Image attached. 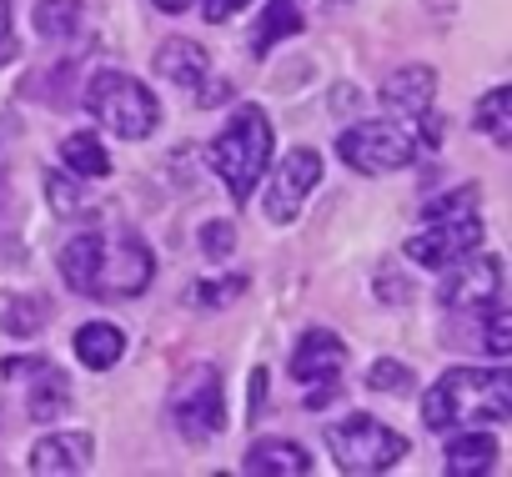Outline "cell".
Wrapping results in <instances>:
<instances>
[{
  "instance_id": "cell-1",
  "label": "cell",
  "mask_w": 512,
  "mask_h": 477,
  "mask_svg": "<svg viewBox=\"0 0 512 477\" xmlns=\"http://www.w3.org/2000/svg\"><path fill=\"white\" fill-rule=\"evenodd\" d=\"M507 412H512V377L502 367H452L432 382L427 407H422L432 432L502 422Z\"/></svg>"
},
{
  "instance_id": "cell-2",
  "label": "cell",
  "mask_w": 512,
  "mask_h": 477,
  "mask_svg": "<svg viewBox=\"0 0 512 477\" xmlns=\"http://www.w3.org/2000/svg\"><path fill=\"white\" fill-rule=\"evenodd\" d=\"M482 247V216H477V186H457L452 196L427 206V226L407 236V257L417 267H452L457 257Z\"/></svg>"
},
{
  "instance_id": "cell-3",
  "label": "cell",
  "mask_w": 512,
  "mask_h": 477,
  "mask_svg": "<svg viewBox=\"0 0 512 477\" xmlns=\"http://www.w3.org/2000/svg\"><path fill=\"white\" fill-rule=\"evenodd\" d=\"M267 161H272V121H267V111L262 106H236L226 131L211 141L216 176L226 181V191L236 201H246L256 191V181H262Z\"/></svg>"
},
{
  "instance_id": "cell-4",
  "label": "cell",
  "mask_w": 512,
  "mask_h": 477,
  "mask_svg": "<svg viewBox=\"0 0 512 477\" xmlns=\"http://www.w3.org/2000/svg\"><path fill=\"white\" fill-rule=\"evenodd\" d=\"M86 106L101 126H111V136L121 141H146L161 126V101L151 96V86H141L126 71H101L86 91Z\"/></svg>"
},
{
  "instance_id": "cell-5",
  "label": "cell",
  "mask_w": 512,
  "mask_h": 477,
  "mask_svg": "<svg viewBox=\"0 0 512 477\" xmlns=\"http://www.w3.org/2000/svg\"><path fill=\"white\" fill-rule=\"evenodd\" d=\"M327 447H332L337 467H347V472H387L392 462H402L407 437L392 432V427H382L367 412H352V417H342V422L327 427Z\"/></svg>"
},
{
  "instance_id": "cell-6",
  "label": "cell",
  "mask_w": 512,
  "mask_h": 477,
  "mask_svg": "<svg viewBox=\"0 0 512 477\" xmlns=\"http://www.w3.org/2000/svg\"><path fill=\"white\" fill-rule=\"evenodd\" d=\"M412 151H417V136L407 126H397V121H362V126L337 136V156L352 171H362V176L397 171V166L412 161Z\"/></svg>"
},
{
  "instance_id": "cell-7",
  "label": "cell",
  "mask_w": 512,
  "mask_h": 477,
  "mask_svg": "<svg viewBox=\"0 0 512 477\" xmlns=\"http://www.w3.org/2000/svg\"><path fill=\"white\" fill-rule=\"evenodd\" d=\"M171 417L176 427L201 442V437H216L226 427V392H221V372L216 367H191L171 397Z\"/></svg>"
},
{
  "instance_id": "cell-8",
  "label": "cell",
  "mask_w": 512,
  "mask_h": 477,
  "mask_svg": "<svg viewBox=\"0 0 512 477\" xmlns=\"http://www.w3.org/2000/svg\"><path fill=\"white\" fill-rule=\"evenodd\" d=\"M151 252L141 247L136 231H116V236H101V267H96V287L91 297H136L151 287Z\"/></svg>"
},
{
  "instance_id": "cell-9",
  "label": "cell",
  "mask_w": 512,
  "mask_h": 477,
  "mask_svg": "<svg viewBox=\"0 0 512 477\" xmlns=\"http://www.w3.org/2000/svg\"><path fill=\"white\" fill-rule=\"evenodd\" d=\"M322 181V156L312 151V146H297V151H287L282 156V166L272 171V186H267V201H262V211H267V221H292L297 211H302V201L312 196V186Z\"/></svg>"
},
{
  "instance_id": "cell-10",
  "label": "cell",
  "mask_w": 512,
  "mask_h": 477,
  "mask_svg": "<svg viewBox=\"0 0 512 477\" xmlns=\"http://www.w3.org/2000/svg\"><path fill=\"white\" fill-rule=\"evenodd\" d=\"M502 292V262L492 252H467L452 262L447 282L437 287L442 307H457V312H477V307H492Z\"/></svg>"
},
{
  "instance_id": "cell-11",
  "label": "cell",
  "mask_w": 512,
  "mask_h": 477,
  "mask_svg": "<svg viewBox=\"0 0 512 477\" xmlns=\"http://www.w3.org/2000/svg\"><path fill=\"white\" fill-rule=\"evenodd\" d=\"M342 367H347V342L337 332H327V327H312L297 342V352H292V377L312 382V387H332Z\"/></svg>"
},
{
  "instance_id": "cell-12",
  "label": "cell",
  "mask_w": 512,
  "mask_h": 477,
  "mask_svg": "<svg viewBox=\"0 0 512 477\" xmlns=\"http://www.w3.org/2000/svg\"><path fill=\"white\" fill-rule=\"evenodd\" d=\"M96 457V442L91 432H51L31 447V472H46V477H71V472H86Z\"/></svg>"
},
{
  "instance_id": "cell-13",
  "label": "cell",
  "mask_w": 512,
  "mask_h": 477,
  "mask_svg": "<svg viewBox=\"0 0 512 477\" xmlns=\"http://www.w3.org/2000/svg\"><path fill=\"white\" fill-rule=\"evenodd\" d=\"M246 472H256V477H307L312 452L292 437H272V442H256L246 452Z\"/></svg>"
},
{
  "instance_id": "cell-14",
  "label": "cell",
  "mask_w": 512,
  "mask_h": 477,
  "mask_svg": "<svg viewBox=\"0 0 512 477\" xmlns=\"http://www.w3.org/2000/svg\"><path fill=\"white\" fill-rule=\"evenodd\" d=\"M206 71H211V61H206V46H196V41H166L161 51H156V76L161 81H171V86H181V91H196V86H206Z\"/></svg>"
},
{
  "instance_id": "cell-15",
  "label": "cell",
  "mask_w": 512,
  "mask_h": 477,
  "mask_svg": "<svg viewBox=\"0 0 512 477\" xmlns=\"http://www.w3.org/2000/svg\"><path fill=\"white\" fill-rule=\"evenodd\" d=\"M31 372V387H26V412L36 422H56L66 407H71V382L51 367V362H21Z\"/></svg>"
},
{
  "instance_id": "cell-16",
  "label": "cell",
  "mask_w": 512,
  "mask_h": 477,
  "mask_svg": "<svg viewBox=\"0 0 512 477\" xmlns=\"http://www.w3.org/2000/svg\"><path fill=\"white\" fill-rule=\"evenodd\" d=\"M432 96H437L432 66H402V71H392L387 86H382V101L397 106V111H407V116H422V111L432 106Z\"/></svg>"
},
{
  "instance_id": "cell-17",
  "label": "cell",
  "mask_w": 512,
  "mask_h": 477,
  "mask_svg": "<svg viewBox=\"0 0 512 477\" xmlns=\"http://www.w3.org/2000/svg\"><path fill=\"white\" fill-rule=\"evenodd\" d=\"M96 267H101V231H81V236H71L66 252H61V277H66L81 297H91V287H96Z\"/></svg>"
},
{
  "instance_id": "cell-18",
  "label": "cell",
  "mask_w": 512,
  "mask_h": 477,
  "mask_svg": "<svg viewBox=\"0 0 512 477\" xmlns=\"http://www.w3.org/2000/svg\"><path fill=\"white\" fill-rule=\"evenodd\" d=\"M121 352H126V337H121V327H111V322H86V327L76 332V357H81V367H91V372L116 367Z\"/></svg>"
},
{
  "instance_id": "cell-19",
  "label": "cell",
  "mask_w": 512,
  "mask_h": 477,
  "mask_svg": "<svg viewBox=\"0 0 512 477\" xmlns=\"http://www.w3.org/2000/svg\"><path fill=\"white\" fill-rule=\"evenodd\" d=\"M492 462H497V437L492 432H457L452 442H447V472L452 477H472V472H492Z\"/></svg>"
},
{
  "instance_id": "cell-20",
  "label": "cell",
  "mask_w": 512,
  "mask_h": 477,
  "mask_svg": "<svg viewBox=\"0 0 512 477\" xmlns=\"http://www.w3.org/2000/svg\"><path fill=\"white\" fill-rule=\"evenodd\" d=\"M302 26H307V16L297 11V0H272L267 16L256 21V31H251V56H267L277 41L302 36Z\"/></svg>"
},
{
  "instance_id": "cell-21",
  "label": "cell",
  "mask_w": 512,
  "mask_h": 477,
  "mask_svg": "<svg viewBox=\"0 0 512 477\" xmlns=\"http://www.w3.org/2000/svg\"><path fill=\"white\" fill-rule=\"evenodd\" d=\"M472 121H477V131L482 136H492V141H512V86H492L477 106H472Z\"/></svg>"
},
{
  "instance_id": "cell-22",
  "label": "cell",
  "mask_w": 512,
  "mask_h": 477,
  "mask_svg": "<svg viewBox=\"0 0 512 477\" xmlns=\"http://www.w3.org/2000/svg\"><path fill=\"white\" fill-rule=\"evenodd\" d=\"M61 161L71 166V176H106V171H111V156H106V146H101L96 131L66 136V141H61Z\"/></svg>"
},
{
  "instance_id": "cell-23",
  "label": "cell",
  "mask_w": 512,
  "mask_h": 477,
  "mask_svg": "<svg viewBox=\"0 0 512 477\" xmlns=\"http://www.w3.org/2000/svg\"><path fill=\"white\" fill-rule=\"evenodd\" d=\"M81 26V0H41L36 6V31L46 41H71Z\"/></svg>"
},
{
  "instance_id": "cell-24",
  "label": "cell",
  "mask_w": 512,
  "mask_h": 477,
  "mask_svg": "<svg viewBox=\"0 0 512 477\" xmlns=\"http://www.w3.org/2000/svg\"><path fill=\"white\" fill-rule=\"evenodd\" d=\"M367 387H372V392H407V387H412V372H407L402 362L382 357V362H372V372H367Z\"/></svg>"
},
{
  "instance_id": "cell-25",
  "label": "cell",
  "mask_w": 512,
  "mask_h": 477,
  "mask_svg": "<svg viewBox=\"0 0 512 477\" xmlns=\"http://www.w3.org/2000/svg\"><path fill=\"white\" fill-rule=\"evenodd\" d=\"M482 352H487V357H507V352H512V317H507V312H492V317L482 322Z\"/></svg>"
},
{
  "instance_id": "cell-26",
  "label": "cell",
  "mask_w": 512,
  "mask_h": 477,
  "mask_svg": "<svg viewBox=\"0 0 512 477\" xmlns=\"http://www.w3.org/2000/svg\"><path fill=\"white\" fill-rule=\"evenodd\" d=\"M231 247H236V231H231V221H206V226H201V252H206L211 262L231 257Z\"/></svg>"
},
{
  "instance_id": "cell-27",
  "label": "cell",
  "mask_w": 512,
  "mask_h": 477,
  "mask_svg": "<svg viewBox=\"0 0 512 477\" xmlns=\"http://www.w3.org/2000/svg\"><path fill=\"white\" fill-rule=\"evenodd\" d=\"M51 201H56V211L61 216H71V211H86L91 201H86V191L76 186V181H66V176H51Z\"/></svg>"
},
{
  "instance_id": "cell-28",
  "label": "cell",
  "mask_w": 512,
  "mask_h": 477,
  "mask_svg": "<svg viewBox=\"0 0 512 477\" xmlns=\"http://www.w3.org/2000/svg\"><path fill=\"white\" fill-rule=\"evenodd\" d=\"M16 56V21H11V0H0V66Z\"/></svg>"
},
{
  "instance_id": "cell-29",
  "label": "cell",
  "mask_w": 512,
  "mask_h": 477,
  "mask_svg": "<svg viewBox=\"0 0 512 477\" xmlns=\"http://www.w3.org/2000/svg\"><path fill=\"white\" fill-rule=\"evenodd\" d=\"M241 277H231V282H206L201 287V302H211V307H221V302H231V297H241Z\"/></svg>"
},
{
  "instance_id": "cell-30",
  "label": "cell",
  "mask_w": 512,
  "mask_h": 477,
  "mask_svg": "<svg viewBox=\"0 0 512 477\" xmlns=\"http://www.w3.org/2000/svg\"><path fill=\"white\" fill-rule=\"evenodd\" d=\"M241 6H251V0H206V6H201V16L211 21V26H221L226 16H236Z\"/></svg>"
},
{
  "instance_id": "cell-31",
  "label": "cell",
  "mask_w": 512,
  "mask_h": 477,
  "mask_svg": "<svg viewBox=\"0 0 512 477\" xmlns=\"http://www.w3.org/2000/svg\"><path fill=\"white\" fill-rule=\"evenodd\" d=\"M377 297H382V302H407L412 292H407L402 277H387V272H382V277H377Z\"/></svg>"
},
{
  "instance_id": "cell-32",
  "label": "cell",
  "mask_w": 512,
  "mask_h": 477,
  "mask_svg": "<svg viewBox=\"0 0 512 477\" xmlns=\"http://www.w3.org/2000/svg\"><path fill=\"white\" fill-rule=\"evenodd\" d=\"M156 11H166V16H181V11H191V0H151Z\"/></svg>"
},
{
  "instance_id": "cell-33",
  "label": "cell",
  "mask_w": 512,
  "mask_h": 477,
  "mask_svg": "<svg viewBox=\"0 0 512 477\" xmlns=\"http://www.w3.org/2000/svg\"><path fill=\"white\" fill-rule=\"evenodd\" d=\"M312 6H342V0H312Z\"/></svg>"
}]
</instances>
